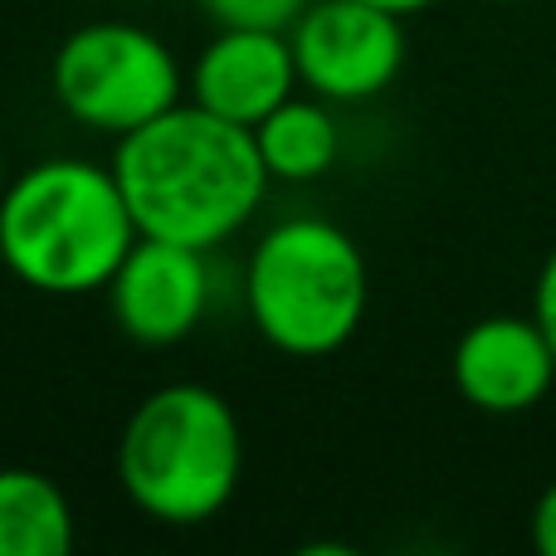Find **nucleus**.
I'll use <instances>...</instances> for the list:
<instances>
[{
    "mask_svg": "<svg viewBox=\"0 0 556 556\" xmlns=\"http://www.w3.org/2000/svg\"><path fill=\"white\" fill-rule=\"evenodd\" d=\"M244 479V430L215 386H156L127 415L117 440V483L142 518L201 528L235 503Z\"/></svg>",
    "mask_w": 556,
    "mask_h": 556,
    "instance_id": "nucleus-3",
    "label": "nucleus"
},
{
    "mask_svg": "<svg viewBox=\"0 0 556 556\" xmlns=\"http://www.w3.org/2000/svg\"><path fill=\"white\" fill-rule=\"evenodd\" d=\"M113 172L137 230L211 254L250 230L274 186L254 127L230 123L191 98L117 137Z\"/></svg>",
    "mask_w": 556,
    "mask_h": 556,
    "instance_id": "nucleus-1",
    "label": "nucleus"
},
{
    "mask_svg": "<svg viewBox=\"0 0 556 556\" xmlns=\"http://www.w3.org/2000/svg\"><path fill=\"white\" fill-rule=\"evenodd\" d=\"M313 0H201V10L215 25H274L288 29Z\"/></svg>",
    "mask_w": 556,
    "mask_h": 556,
    "instance_id": "nucleus-12",
    "label": "nucleus"
},
{
    "mask_svg": "<svg viewBox=\"0 0 556 556\" xmlns=\"http://www.w3.org/2000/svg\"><path fill=\"white\" fill-rule=\"evenodd\" d=\"M298 88L303 78H298L293 39L274 25H220L186 74L191 103L240 127H260Z\"/></svg>",
    "mask_w": 556,
    "mask_h": 556,
    "instance_id": "nucleus-8",
    "label": "nucleus"
},
{
    "mask_svg": "<svg viewBox=\"0 0 556 556\" xmlns=\"http://www.w3.org/2000/svg\"><path fill=\"white\" fill-rule=\"evenodd\" d=\"M49 93L68 123L117 142L186 103V68L156 29L137 20H93L54 49Z\"/></svg>",
    "mask_w": 556,
    "mask_h": 556,
    "instance_id": "nucleus-5",
    "label": "nucleus"
},
{
    "mask_svg": "<svg viewBox=\"0 0 556 556\" xmlns=\"http://www.w3.org/2000/svg\"><path fill=\"white\" fill-rule=\"evenodd\" d=\"M513 5H522V0H513Z\"/></svg>",
    "mask_w": 556,
    "mask_h": 556,
    "instance_id": "nucleus-17",
    "label": "nucleus"
},
{
    "mask_svg": "<svg viewBox=\"0 0 556 556\" xmlns=\"http://www.w3.org/2000/svg\"><path fill=\"white\" fill-rule=\"evenodd\" d=\"M371 303L366 254L337 220L288 215L269 225L244 264V313L283 356L317 362L362 332Z\"/></svg>",
    "mask_w": 556,
    "mask_h": 556,
    "instance_id": "nucleus-4",
    "label": "nucleus"
},
{
    "mask_svg": "<svg viewBox=\"0 0 556 556\" xmlns=\"http://www.w3.org/2000/svg\"><path fill=\"white\" fill-rule=\"evenodd\" d=\"M454 386L483 415H528L556 391V352L538 317H479L454 346Z\"/></svg>",
    "mask_w": 556,
    "mask_h": 556,
    "instance_id": "nucleus-9",
    "label": "nucleus"
},
{
    "mask_svg": "<svg viewBox=\"0 0 556 556\" xmlns=\"http://www.w3.org/2000/svg\"><path fill=\"white\" fill-rule=\"evenodd\" d=\"M362 5H376V10H391V15L410 20V15H425V10H434L440 0H362Z\"/></svg>",
    "mask_w": 556,
    "mask_h": 556,
    "instance_id": "nucleus-15",
    "label": "nucleus"
},
{
    "mask_svg": "<svg viewBox=\"0 0 556 556\" xmlns=\"http://www.w3.org/2000/svg\"><path fill=\"white\" fill-rule=\"evenodd\" d=\"M5 186H10V172H5V152H0V195H5Z\"/></svg>",
    "mask_w": 556,
    "mask_h": 556,
    "instance_id": "nucleus-16",
    "label": "nucleus"
},
{
    "mask_svg": "<svg viewBox=\"0 0 556 556\" xmlns=\"http://www.w3.org/2000/svg\"><path fill=\"white\" fill-rule=\"evenodd\" d=\"M74 547V503L49 473L0 469V556H64Z\"/></svg>",
    "mask_w": 556,
    "mask_h": 556,
    "instance_id": "nucleus-11",
    "label": "nucleus"
},
{
    "mask_svg": "<svg viewBox=\"0 0 556 556\" xmlns=\"http://www.w3.org/2000/svg\"><path fill=\"white\" fill-rule=\"evenodd\" d=\"M254 142H260V156L269 166L274 181L288 186H313L342 162V117H337V103L317 93H293L288 103H278L260 127H254Z\"/></svg>",
    "mask_w": 556,
    "mask_h": 556,
    "instance_id": "nucleus-10",
    "label": "nucleus"
},
{
    "mask_svg": "<svg viewBox=\"0 0 556 556\" xmlns=\"http://www.w3.org/2000/svg\"><path fill=\"white\" fill-rule=\"evenodd\" d=\"M532 317L542 323V332H547V342H552V352H556V250L542 260L538 288H532Z\"/></svg>",
    "mask_w": 556,
    "mask_h": 556,
    "instance_id": "nucleus-13",
    "label": "nucleus"
},
{
    "mask_svg": "<svg viewBox=\"0 0 556 556\" xmlns=\"http://www.w3.org/2000/svg\"><path fill=\"white\" fill-rule=\"evenodd\" d=\"M142 240L113 162L45 156L0 195V264L45 298L108 293Z\"/></svg>",
    "mask_w": 556,
    "mask_h": 556,
    "instance_id": "nucleus-2",
    "label": "nucleus"
},
{
    "mask_svg": "<svg viewBox=\"0 0 556 556\" xmlns=\"http://www.w3.org/2000/svg\"><path fill=\"white\" fill-rule=\"evenodd\" d=\"M288 39L303 88L337 108L381 98L405 68V20L362 0H313Z\"/></svg>",
    "mask_w": 556,
    "mask_h": 556,
    "instance_id": "nucleus-6",
    "label": "nucleus"
},
{
    "mask_svg": "<svg viewBox=\"0 0 556 556\" xmlns=\"http://www.w3.org/2000/svg\"><path fill=\"white\" fill-rule=\"evenodd\" d=\"M211 293V250L142 235L108 283V307H113V323L127 342L176 346L205 323Z\"/></svg>",
    "mask_w": 556,
    "mask_h": 556,
    "instance_id": "nucleus-7",
    "label": "nucleus"
},
{
    "mask_svg": "<svg viewBox=\"0 0 556 556\" xmlns=\"http://www.w3.org/2000/svg\"><path fill=\"white\" fill-rule=\"evenodd\" d=\"M532 547L542 556H556V483H547L532 508Z\"/></svg>",
    "mask_w": 556,
    "mask_h": 556,
    "instance_id": "nucleus-14",
    "label": "nucleus"
}]
</instances>
